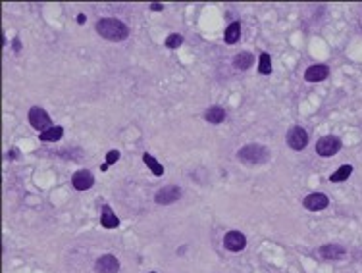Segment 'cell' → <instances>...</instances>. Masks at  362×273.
<instances>
[{
    "mask_svg": "<svg viewBox=\"0 0 362 273\" xmlns=\"http://www.w3.org/2000/svg\"><path fill=\"white\" fill-rule=\"evenodd\" d=\"M328 73H330L328 66L318 64V66H310V68L304 71V79L310 81V83H318V81H324L328 77Z\"/></svg>",
    "mask_w": 362,
    "mask_h": 273,
    "instance_id": "cell-12",
    "label": "cell"
},
{
    "mask_svg": "<svg viewBox=\"0 0 362 273\" xmlns=\"http://www.w3.org/2000/svg\"><path fill=\"white\" fill-rule=\"evenodd\" d=\"M239 37H241V23L239 22L229 23V27L226 29V35H224L226 43L227 45H235V43H239Z\"/></svg>",
    "mask_w": 362,
    "mask_h": 273,
    "instance_id": "cell-16",
    "label": "cell"
},
{
    "mask_svg": "<svg viewBox=\"0 0 362 273\" xmlns=\"http://www.w3.org/2000/svg\"><path fill=\"white\" fill-rule=\"evenodd\" d=\"M151 10H154V12H160V10H164V4H151Z\"/></svg>",
    "mask_w": 362,
    "mask_h": 273,
    "instance_id": "cell-23",
    "label": "cell"
},
{
    "mask_svg": "<svg viewBox=\"0 0 362 273\" xmlns=\"http://www.w3.org/2000/svg\"><path fill=\"white\" fill-rule=\"evenodd\" d=\"M287 144H289L293 150H297V152L304 150L306 144H308V133H306V129H302L301 125L291 127V129L287 131Z\"/></svg>",
    "mask_w": 362,
    "mask_h": 273,
    "instance_id": "cell-4",
    "label": "cell"
},
{
    "mask_svg": "<svg viewBox=\"0 0 362 273\" xmlns=\"http://www.w3.org/2000/svg\"><path fill=\"white\" fill-rule=\"evenodd\" d=\"M351 173H353V165L345 164V165H341V167L337 169V171H335V173H332V175H330V181H332V183L347 181V179L351 177Z\"/></svg>",
    "mask_w": 362,
    "mask_h": 273,
    "instance_id": "cell-18",
    "label": "cell"
},
{
    "mask_svg": "<svg viewBox=\"0 0 362 273\" xmlns=\"http://www.w3.org/2000/svg\"><path fill=\"white\" fill-rule=\"evenodd\" d=\"M29 123H31L37 131H41V133L52 127V125H50V117H48V114L45 112V108H41V106H33V108L29 110Z\"/></svg>",
    "mask_w": 362,
    "mask_h": 273,
    "instance_id": "cell-5",
    "label": "cell"
},
{
    "mask_svg": "<svg viewBox=\"0 0 362 273\" xmlns=\"http://www.w3.org/2000/svg\"><path fill=\"white\" fill-rule=\"evenodd\" d=\"M77 23H85V16H83V14L77 16Z\"/></svg>",
    "mask_w": 362,
    "mask_h": 273,
    "instance_id": "cell-24",
    "label": "cell"
},
{
    "mask_svg": "<svg viewBox=\"0 0 362 273\" xmlns=\"http://www.w3.org/2000/svg\"><path fill=\"white\" fill-rule=\"evenodd\" d=\"M64 135V127H60V125H54V127H50V129H46L41 133V140H45V142H54V140H60Z\"/></svg>",
    "mask_w": 362,
    "mask_h": 273,
    "instance_id": "cell-17",
    "label": "cell"
},
{
    "mask_svg": "<svg viewBox=\"0 0 362 273\" xmlns=\"http://www.w3.org/2000/svg\"><path fill=\"white\" fill-rule=\"evenodd\" d=\"M181 43H183V37L178 35V33H174V35H170L166 39V46L168 48H178V46H181Z\"/></svg>",
    "mask_w": 362,
    "mask_h": 273,
    "instance_id": "cell-21",
    "label": "cell"
},
{
    "mask_svg": "<svg viewBox=\"0 0 362 273\" xmlns=\"http://www.w3.org/2000/svg\"><path fill=\"white\" fill-rule=\"evenodd\" d=\"M100 223H102V227H106V229H116L118 225H120V219L116 218V214H114L108 206H104V208H102Z\"/></svg>",
    "mask_w": 362,
    "mask_h": 273,
    "instance_id": "cell-15",
    "label": "cell"
},
{
    "mask_svg": "<svg viewBox=\"0 0 362 273\" xmlns=\"http://www.w3.org/2000/svg\"><path fill=\"white\" fill-rule=\"evenodd\" d=\"M270 150L264 146V144H245L239 152H237V158L239 162H243L245 165H260V164H266L270 160Z\"/></svg>",
    "mask_w": 362,
    "mask_h": 273,
    "instance_id": "cell-2",
    "label": "cell"
},
{
    "mask_svg": "<svg viewBox=\"0 0 362 273\" xmlns=\"http://www.w3.org/2000/svg\"><path fill=\"white\" fill-rule=\"evenodd\" d=\"M94 270H96V273H118L120 272V262L112 254H102L96 260Z\"/></svg>",
    "mask_w": 362,
    "mask_h": 273,
    "instance_id": "cell-8",
    "label": "cell"
},
{
    "mask_svg": "<svg viewBox=\"0 0 362 273\" xmlns=\"http://www.w3.org/2000/svg\"><path fill=\"white\" fill-rule=\"evenodd\" d=\"M258 73L262 75H270L272 73V58L268 52H262L258 58Z\"/></svg>",
    "mask_w": 362,
    "mask_h": 273,
    "instance_id": "cell-20",
    "label": "cell"
},
{
    "mask_svg": "<svg viewBox=\"0 0 362 273\" xmlns=\"http://www.w3.org/2000/svg\"><path fill=\"white\" fill-rule=\"evenodd\" d=\"M204 119L210 121V123H222L226 119V110L222 106H210L204 112Z\"/></svg>",
    "mask_w": 362,
    "mask_h": 273,
    "instance_id": "cell-14",
    "label": "cell"
},
{
    "mask_svg": "<svg viewBox=\"0 0 362 273\" xmlns=\"http://www.w3.org/2000/svg\"><path fill=\"white\" fill-rule=\"evenodd\" d=\"M118 160H120V152H118V150H110V152L106 154V162H104V164H108V165H110V164L118 162Z\"/></svg>",
    "mask_w": 362,
    "mask_h": 273,
    "instance_id": "cell-22",
    "label": "cell"
},
{
    "mask_svg": "<svg viewBox=\"0 0 362 273\" xmlns=\"http://www.w3.org/2000/svg\"><path fill=\"white\" fill-rule=\"evenodd\" d=\"M224 246H226L229 252H241L245 250L247 246V237L239 231H229L224 237Z\"/></svg>",
    "mask_w": 362,
    "mask_h": 273,
    "instance_id": "cell-7",
    "label": "cell"
},
{
    "mask_svg": "<svg viewBox=\"0 0 362 273\" xmlns=\"http://www.w3.org/2000/svg\"><path fill=\"white\" fill-rule=\"evenodd\" d=\"M320 258H324V260H341L347 250H345V246H341V245H335V243H332V245H324L320 250Z\"/></svg>",
    "mask_w": 362,
    "mask_h": 273,
    "instance_id": "cell-11",
    "label": "cell"
},
{
    "mask_svg": "<svg viewBox=\"0 0 362 273\" xmlns=\"http://www.w3.org/2000/svg\"><path fill=\"white\" fill-rule=\"evenodd\" d=\"M143 162L149 165V169L154 173V175H164V165H160V162L154 156H151V154H143Z\"/></svg>",
    "mask_w": 362,
    "mask_h": 273,
    "instance_id": "cell-19",
    "label": "cell"
},
{
    "mask_svg": "<svg viewBox=\"0 0 362 273\" xmlns=\"http://www.w3.org/2000/svg\"><path fill=\"white\" fill-rule=\"evenodd\" d=\"M254 64V56L250 54V52H247V50H243V52H239L235 58H233V66L237 69H249L250 66Z\"/></svg>",
    "mask_w": 362,
    "mask_h": 273,
    "instance_id": "cell-13",
    "label": "cell"
},
{
    "mask_svg": "<svg viewBox=\"0 0 362 273\" xmlns=\"http://www.w3.org/2000/svg\"><path fill=\"white\" fill-rule=\"evenodd\" d=\"M151 273H156V272H151Z\"/></svg>",
    "mask_w": 362,
    "mask_h": 273,
    "instance_id": "cell-25",
    "label": "cell"
},
{
    "mask_svg": "<svg viewBox=\"0 0 362 273\" xmlns=\"http://www.w3.org/2000/svg\"><path fill=\"white\" fill-rule=\"evenodd\" d=\"M71 185H73L77 191H87V189H90V187L94 185V177H92V173H90L89 169H79V171L73 173Z\"/></svg>",
    "mask_w": 362,
    "mask_h": 273,
    "instance_id": "cell-10",
    "label": "cell"
},
{
    "mask_svg": "<svg viewBox=\"0 0 362 273\" xmlns=\"http://www.w3.org/2000/svg\"><path fill=\"white\" fill-rule=\"evenodd\" d=\"M341 150V138L335 135H326L322 136L316 142V152L322 158H330V156H335Z\"/></svg>",
    "mask_w": 362,
    "mask_h": 273,
    "instance_id": "cell-3",
    "label": "cell"
},
{
    "mask_svg": "<svg viewBox=\"0 0 362 273\" xmlns=\"http://www.w3.org/2000/svg\"><path fill=\"white\" fill-rule=\"evenodd\" d=\"M96 33L106 41H125L129 37V27L116 18H104L96 23Z\"/></svg>",
    "mask_w": 362,
    "mask_h": 273,
    "instance_id": "cell-1",
    "label": "cell"
},
{
    "mask_svg": "<svg viewBox=\"0 0 362 273\" xmlns=\"http://www.w3.org/2000/svg\"><path fill=\"white\" fill-rule=\"evenodd\" d=\"M302 204H304L306 210L320 212V210H324V208L330 206V198H328L324 192H312V194H308V196L302 200Z\"/></svg>",
    "mask_w": 362,
    "mask_h": 273,
    "instance_id": "cell-9",
    "label": "cell"
},
{
    "mask_svg": "<svg viewBox=\"0 0 362 273\" xmlns=\"http://www.w3.org/2000/svg\"><path fill=\"white\" fill-rule=\"evenodd\" d=\"M181 198V189L180 187H176V185H168V187H162L158 192H156V196H154V200H156V204H174V202H178Z\"/></svg>",
    "mask_w": 362,
    "mask_h": 273,
    "instance_id": "cell-6",
    "label": "cell"
}]
</instances>
